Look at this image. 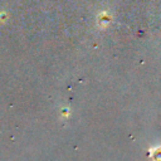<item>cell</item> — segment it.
Listing matches in <instances>:
<instances>
[{
	"label": "cell",
	"instance_id": "1",
	"mask_svg": "<svg viewBox=\"0 0 161 161\" xmlns=\"http://www.w3.org/2000/svg\"><path fill=\"white\" fill-rule=\"evenodd\" d=\"M151 155L153 156L155 161H161V147H157L155 150L151 151Z\"/></svg>",
	"mask_w": 161,
	"mask_h": 161
}]
</instances>
